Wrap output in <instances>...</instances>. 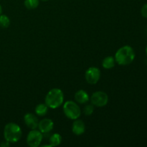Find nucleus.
Returning <instances> with one entry per match:
<instances>
[{
    "instance_id": "f257e3e1",
    "label": "nucleus",
    "mask_w": 147,
    "mask_h": 147,
    "mask_svg": "<svg viewBox=\"0 0 147 147\" xmlns=\"http://www.w3.org/2000/svg\"><path fill=\"white\" fill-rule=\"evenodd\" d=\"M114 58L116 63L120 65H128L134 60V50L129 45L123 46L116 51Z\"/></svg>"
},
{
    "instance_id": "f03ea898",
    "label": "nucleus",
    "mask_w": 147,
    "mask_h": 147,
    "mask_svg": "<svg viewBox=\"0 0 147 147\" xmlns=\"http://www.w3.org/2000/svg\"><path fill=\"white\" fill-rule=\"evenodd\" d=\"M64 102V93L60 88H53L47 93L45 103L49 109H56L60 107Z\"/></svg>"
},
{
    "instance_id": "7ed1b4c3",
    "label": "nucleus",
    "mask_w": 147,
    "mask_h": 147,
    "mask_svg": "<svg viewBox=\"0 0 147 147\" xmlns=\"http://www.w3.org/2000/svg\"><path fill=\"white\" fill-rule=\"evenodd\" d=\"M22 131L20 126L16 123H8L4 129V137L7 142L10 144L17 143L21 139Z\"/></svg>"
},
{
    "instance_id": "20e7f679",
    "label": "nucleus",
    "mask_w": 147,
    "mask_h": 147,
    "mask_svg": "<svg viewBox=\"0 0 147 147\" xmlns=\"http://www.w3.org/2000/svg\"><path fill=\"white\" fill-rule=\"evenodd\" d=\"M63 112L67 119L76 120L81 115V110L78 103L73 100H67L63 104Z\"/></svg>"
},
{
    "instance_id": "39448f33",
    "label": "nucleus",
    "mask_w": 147,
    "mask_h": 147,
    "mask_svg": "<svg viewBox=\"0 0 147 147\" xmlns=\"http://www.w3.org/2000/svg\"><path fill=\"white\" fill-rule=\"evenodd\" d=\"M90 101L94 106L96 107H103L109 103V96L107 93L103 91H96L92 94L90 97Z\"/></svg>"
},
{
    "instance_id": "423d86ee",
    "label": "nucleus",
    "mask_w": 147,
    "mask_h": 147,
    "mask_svg": "<svg viewBox=\"0 0 147 147\" xmlns=\"http://www.w3.org/2000/svg\"><path fill=\"white\" fill-rule=\"evenodd\" d=\"M43 139L42 133L39 130L32 129L27 137V144L30 147H38Z\"/></svg>"
},
{
    "instance_id": "0eeeda50",
    "label": "nucleus",
    "mask_w": 147,
    "mask_h": 147,
    "mask_svg": "<svg viewBox=\"0 0 147 147\" xmlns=\"http://www.w3.org/2000/svg\"><path fill=\"white\" fill-rule=\"evenodd\" d=\"M100 70L98 67H90L85 73V78L88 84L95 85L99 81L100 78Z\"/></svg>"
},
{
    "instance_id": "6e6552de",
    "label": "nucleus",
    "mask_w": 147,
    "mask_h": 147,
    "mask_svg": "<svg viewBox=\"0 0 147 147\" xmlns=\"http://www.w3.org/2000/svg\"><path fill=\"white\" fill-rule=\"evenodd\" d=\"M37 128L42 134H47L53 131L54 123L50 119H43L39 121Z\"/></svg>"
},
{
    "instance_id": "1a4fd4ad",
    "label": "nucleus",
    "mask_w": 147,
    "mask_h": 147,
    "mask_svg": "<svg viewBox=\"0 0 147 147\" xmlns=\"http://www.w3.org/2000/svg\"><path fill=\"white\" fill-rule=\"evenodd\" d=\"M24 121L26 126L32 129H36L38 127L39 120L37 116L31 113H27L24 116Z\"/></svg>"
},
{
    "instance_id": "9d476101",
    "label": "nucleus",
    "mask_w": 147,
    "mask_h": 147,
    "mask_svg": "<svg viewBox=\"0 0 147 147\" xmlns=\"http://www.w3.org/2000/svg\"><path fill=\"white\" fill-rule=\"evenodd\" d=\"M86 131V125L82 120L77 119L74 120L72 125V131L76 136H80L85 133Z\"/></svg>"
},
{
    "instance_id": "9b49d317",
    "label": "nucleus",
    "mask_w": 147,
    "mask_h": 147,
    "mask_svg": "<svg viewBox=\"0 0 147 147\" xmlns=\"http://www.w3.org/2000/svg\"><path fill=\"white\" fill-rule=\"evenodd\" d=\"M75 100L79 104H85L89 101L90 97L86 91L83 90H79L75 93Z\"/></svg>"
},
{
    "instance_id": "f8f14e48",
    "label": "nucleus",
    "mask_w": 147,
    "mask_h": 147,
    "mask_svg": "<svg viewBox=\"0 0 147 147\" xmlns=\"http://www.w3.org/2000/svg\"><path fill=\"white\" fill-rule=\"evenodd\" d=\"M115 64H116V60H115L114 57L112 56L106 57L102 61V66L103 68L106 69V70L112 69L115 66Z\"/></svg>"
},
{
    "instance_id": "ddd939ff",
    "label": "nucleus",
    "mask_w": 147,
    "mask_h": 147,
    "mask_svg": "<svg viewBox=\"0 0 147 147\" xmlns=\"http://www.w3.org/2000/svg\"><path fill=\"white\" fill-rule=\"evenodd\" d=\"M48 109L49 108L47 107L45 103H40V104L37 105L35 109H34V111L38 116H45L48 111Z\"/></svg>"
},
{
    "instance_id": "4468645a",
    "label": "nucleus",
    "mask_w": 147,
    "mask_h": 147,
    "mask_svg": "<svg viewBox=\"0 0 147 147\" xmlns=\"http://www.w3.org/2000/svg\"><path fill=\"white\" fill-rule=\"evenodd\" d=\"M62 142V136L60 134H53V135L50 136L49 139V144L51 146H57L61 144Z\"/></svg>"
},
{
    "instance_id": "2eb2a0df",
    "label": "nucleus",
    "mask_w": 147,
    "mask_h": 147,
    "mask_svg": "<svg viewBox=\"0 0 147 147\" xmlns=\"http://www.w3.org/2000/svg\"><path fill=\"white\" fill-rule=\"evenodd\" d=\"M24 4L28 9H34L40 4V0H24Z\"/></svg>"
},
{
    "instance_id": "dca6fc26",
    "label": "nucleus",
    "mask_w": 147,
    "mask_h": 147,
    "mask_svg": "<svg viewBox=\"0 0 147 147\" xmlns=\"http://www.w3.org/2000/svg\"><path fill=\"white\" fill-rule=\"evenodd\" d=\"M10 25V19L6 14L0 15V27L1 28H8Z\"/></svg>"
},
{
    "instance_id": "f3484780",
    "label": "nucleus",
    "mask_w": 147,
    "mask_h": 147,
    "mask_svg": "<svg viewBox=\"0 0 147 147\" xmlns=\"http://www.w3.org/2000/svg\"><path fill=\"white\" fill-rule=\"evenodd\" d=\"M83 113L86 116H90L93 114L94 112V106L93 104H88L86 105L84 108H83Z\"/></svg>"
},
{
    "instance_id": "a211bd4d",
    "label": "nucleus",
    "mask_w": 147,
    "mask_h": 147,
    "mask_svg": "<svg viewBox=\"0 0 147 147\" xmlns=\"http://www.w3.org/2000/svg\"><path fill=\"white\" fill-rule=\"evenodd\" d=\"M141 13H142V17L147 18V3L142 7V9H141Z\"/></svg>"
},
{
    "instance_id": "6ab92c4d",
    "label": "nucleus",
    "mask_w": 147,
    "mask_h": 147,
    "mask_svg": "<svg viewBox=\"0 0 147 147\" xmlns=\"http://www.w3.org/2000/svg\"><path fill=\"white\" fill-rule=\"evenodd\" d=\"M10 143L9 142H7V141H4V142H2L1 144H0V146L1 147H7V146H9Z\"/></svg>"
},
{
    "instance_id": "aec40b11",
    "label": "nucleus",
    "mask_w": 147,
    "mask_h": 147,
    "mask_svg": "<svg viewBox=\"0 0 147 147\" xmlns=\"http://www.w3.org/2000/svg\"><path fill=\"white\" fill-rule=\"evenodd\" d=\"M1 13H2V7H1V4H0V15L1 14Z\"/></svg>"
},
{
    "instance_id": "412c9836",
    "label": "nucleus",
    "mask_w": 147,
    "mask_h": 147,
    "mask_svg": "<svg viewBox=\"0 0 147 147\" xmlns=\"http://www.w3.org/2000/svg\"><path fill=\"white\" fill-rule=\"evenodd\" d=\"M146 55H147V46H146Z\"/></svg>"
},
{
    "instance_id": "4be33fe9",
    "label": "nucleus",
    "mask_w": 147,
    "mask_h": 147,
    "mask_svg": "<svg viewBox=\"0 0 147 147\" xmlns=\"http://www.w3.org/2000/svg\"><path fill=\"white\" fill-rule=\"evenodd\" d=\"M40 1H48V0H40Z\"/></svg>"
},
{
    "instance_id": "5701e85b",
    "label": "nucleus",
    "mask_w": 147,
    "mask_h": 147,
    "mask_svg": "<svg viewBox=\"0 0 147 147\" xmlns=\"http://www.w3.org/2000/svg\"><path fill=\"white\" fill-rule=\"evenodd\" d=\"M146 34H147V29H146Z\"/></svg>"
}]
</instances>
